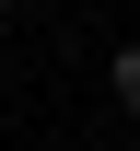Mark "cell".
I'll return each instance as SVG.
<instances>
[{"label": "cell", "instance_id": "1", "mask_svg": "<svg viewBox=\"0 0 140 151\" xmlns=\"http://www.w3.org/2000/svg\"><path fill=\"white\" fill-rule=\"evenodd\" d=\"M117 105H128V116H140V35H128V47H117Z\"/></svg>", "mask_w": 140, "mask_h": 151}]
</instances>
